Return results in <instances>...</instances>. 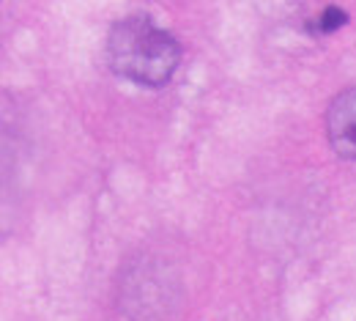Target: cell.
<instances>
[{
    "label": "cell",
    "mask_w": 356,
    "mask_h": 321,
    "mask_svg": "<svg viewBox=\"0 0 356 321\" xmlns=\"http://www.w3.org/2000/svg\"><path fill=\"white\" fill-rule=\"evenodd\" d=\"M326 135L340 157L356 162V88L343 91L329 104Z\"/></svg>",
    "instance_id": "7a4b0ae2"
},
{
    "label": "cell",
    "mask_w": 356,
    "mask_h": 321,
    "mask_svg": "<svg viewBox=\"0 0 356 321\" xmlns=\"http://www.w3.org/2000/svg\"><path fill=\"white\" fill-rule=\"evenodd\" d=\"M346 22H348V14H346L343 8H337V6H329V8L321 14V31H323V33H334V31H340Z\"/></svg>",
    "instance_id": "3957f363"
},
{
    "label": "cell",
    "mask_w": 356,
    "mask_h": 321,
    "mask_svg": "<svg viewBox=\"0 0 356 321\" xmlns=\"http://www.w3.org/2000/svg\"><path fill=\"white\" fill-rule=\"evenodd\" d=\"M181 61L178 42L159 28L151 17L134 14L113 25L107 36V63L110 69L137 86L162 88L170 83Z\"/></svg>",
    "instance_id": "6da1fadb"
}]
</instances>
